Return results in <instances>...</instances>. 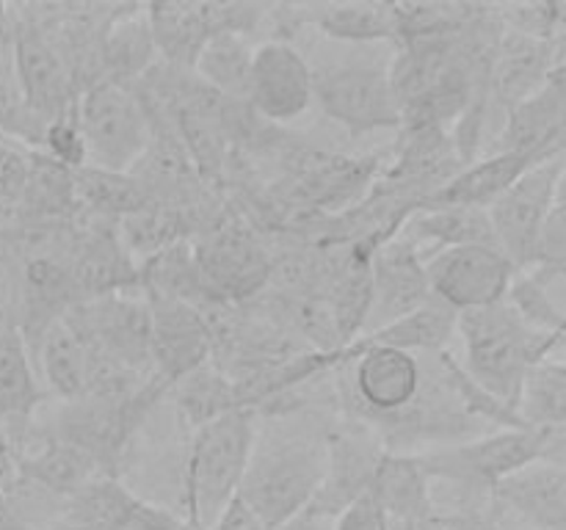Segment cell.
Returning a JSON list of instances; mask_svg holds the SVG:
<instances>
[{"label":"cell","instance_id":"cell-1","mask_svg":"<svg viewBox=\"0 0 566 530\" xmlns=\"http://www.w3.org/2000/svg\"><path fill=\"white\" fill-rule=\"evenodd\" d=\"M457 335L464 342V373L514 414L525 373L564 340V335L531 329L506 301L459 312Z\"/></svg>","mask_w":566,"mask_h":530},{"label":"cell","instance_id":"cell-2","mask_svg":"<svg viewBox=\"0 0 566 530\" xmlns=\"http://www.w3.org/2000/svg\"><path fill=\"white\" fill-rule=\"evenodd\" d=\"M329 467V445L321 436L282 434L254 439L238 500L271 530L291 524L318 495Z\"/></svg>","mask_w":566,"mask_h":530},{"label":"cell","instance_id":"cell-3","mask_svg":"<svg viewBox=\"0 0 566 530\" xmlns=\"http://www.w3.org/2000/svg\"><path fill=\"white\" fill-rule=\"evenodd\" d=\"M258 439L254 409H232L193 434L186 464L188 522L197 530H210L227 506L238 497Z\"/></svg>","mask_w":566,"mask_h":530},{"label":"cell","instance_id":"cell-4","mask_svg":"<svg viewBox=\"0 0 566 530\" xmlns=\"http://www.w3.org/2000/svg\"><path fill=\"white\" fill-rule=\"evenodd\" d=\"M564 428L542 431L520 425V428H501L484 439L464 442V445L431 451L415 456L423 475L431 480H448L462 489L486 491L506 475L528 467L534 462L564 464Z\"/></svg>","mask_w":566,"mask_h":530},{"label":"cell","instance_id":"cell-5","mask_svg":"<svg viewBox=\"0 0 566 530\" xmlns=\"http://www.w3.org/2000/svg\"><path fill=\"white\" fill-rule=\"evenodd\" d=\"M75 125L86 166L127 174L153 138L155 119L133 86L97 81L77 94Z\"/></svg>","mask_w":566,"mask_h":530},{"label":"cell","instance_id":"cell-6","mask_svg":"<svg viewBox=\"0 0 566 530\" xmlns=\"http://www.w3.org/2000/svg\"><path fill=\"white\" fill-rule=\"evenodd\" d=\"M11 61H14L17 83L28 110L44 125L75 114L77 86L72 77L64 50L50 33H44L22 6L11 9L9 33Z\"/></svg>","mask_w":566,"mask_h":530},{"label":"cell","instance_id":"cell-7","mask_svg":"<svg viewBox=\"0 0 566 530\" xmlns=\"http://www.w3.org/2000/svg\"><path fill=\"white\" fill-rule=\"evenodd\" d=\"M313 99L352 136L401 127V105L381 64L348 61L313 72Z\"/></svg>","mask_w":566,"mask_h":530},{"label":"cell","instance_id":"cell-8","mask_svg":"<svg viewBox=\"0 0 566 530\" xmlns=\"http://www.w3.org/2000/svg\"><path fill=\"white\" fill-rule=\"evenodd\" d=\"M199 276L213 304L247 301L274 279V257L243 221L224 219L193 243Z\"/></svg>","mask_w":566,"mask_h":530},{"label":"cell","instance_id":"cell-9","mask_svg":"<svg viewBox=\"0 0 566 530\" xmlns=\"http://www.w3.org/2000/svg\"><path fill=\"white\" fill-rule=\"evenodd\" d=\"M564 197V152L528 166L512 188L486 210L495 246L525 268L534 252L536 235L553 204Z\"/></svg>","mask_w":566,"mask_h":530},{"label":"cell","instance_id":"cell-10","mask_svg":"<svg viewBox=\"0 0 566 530\" xmlns=\"http://www.w3.org/2000/svg\"><path fill=\"white\" fill-rule=\"evenodd\" d=\"M66 320L77 329L97 357L119 364L133 375L149 379V304L125 293L92 298L66 309Z\"/></svg>","mask_w":566,"mask_h":530},{"label":"cell","instance_id":"cell-11","mask_svg":"<svg viewBox=\"0 0 566 530\" xmlns=\"http://www.w3.org/2000/svg\"><path fill=\"white\" fill-rule=\"evenodd\" d=\"M431 298L453 312L492 307L506 298L514 279V263L492 243L453 246L423 257Z\"/></svg>","mask_w":566,"mask_h":530},{"label":"cell","instance_id":"cell-12","mask_svg":"<svg viewBox=\"0 0 566 530\" xmlns=\"http://www.w3.org/2000/svg\"><path fill=\"white\" fill-rule=\"evenodd\" d=\"M149 304V370L164 390L210 362L213 324L202 309L180 301Z\"/></svg>","mask_w":566,"mask_h":530},{"label":"cell","instance_id":"cell-13","mask_svg":"<svg viewBox=\"0 0 566 530\" xmlns=\"http://www.w3.org/2000/svg\"><path fill=\"white\" fill-rule=\"evenodd\" d=\"M247 105L274 125L298 119L313 105V70L291 42L269 39L254 47Z\"/></svg>","mask_w":566,"mask_h":530},{"label":"cell","instance_id":"cell-14","mask_svg":"<svg viewBox=\"0 0 566 530\" xmlns=\"http://www.w3.org/2000/svg\"><path fill=\"white\" fill-rule=\"evenodd\" d=\"M431 298L423 254L409 237L396 232L374 248L370 257V307L363 335L381 329L423 307Z\"/></svg>","mask_w":566,"mask_h":530},{"label":"cell","instance_id":"cell-15","mask_svg":"<svg viewBox=\"0 0 566 530\" xmlns=\"http://www.w3.org/2000/svg\"><path fill=\"white\" fill-rule=\"evenodd\" d=\"M564 66V42L551 44L503 28L495 39L486 70L490 108L497 105L506 114L536 92L547 77Z\"/></svg>","mask_w":566,"mask_h":530},{"label":"cell","instance_id":"cell-16","mask_svg":"<svg viewBox=\"0 0 566 530\" xmlns=\"http://www.w3.org/2000/svg\"><path fill=\"white\" fill-rule=\"evenodd\" d=\"M564 127L566 81L562 66L531 97L506 110L495 152L525 155L534 160L553 158L564 152Z\"/></svg>","mask_w":566,"mask_h":530},{"label":"cell","instance_id":"cell-17","mask_svg":"<svg viewBox=\"0 0 566 530\" xmlns=\"http://www.w3.org/2000/svg\"><path fill=\"white\" fill-rule=\"evenodd\" d=\"M490 506L525 530H566V467L534 462L506 475L492 486Z\"/></svg>","mask_w":566,"mask_h":530},{"label":"cell","instance_id":"cell-18","mask_svg":"<svg viewBox=\"0 0 566 530\" xmlns=\"http://www.w3.org/2000/svg\"><path fill=\"white\" fill-rule=\"evenodd\" d=\"M337 359H354V392L370 412H403L418 398L420 362L415 353L352 342Z\"/></svg>","mask_w":566,"mask_h":530},{"label":"cell","instance_id":"cell-19","mask_svg":"<svg viewBox=\"0 0 566 530\" xmlns=\"http://www.w3.org/2000/svg\"><path fill=\"white\" fill-rule=\"evenodd\" d=\"M75 304L138 287V265L122 246L116 224H97L77 232L70 248Z\"/></svg>","mask_w":566,"mask_h":530},{"label":"cell","instance_id":"cell-20","mask_svg":"<svg viewBox=\"0 0 566 530\" xmlns=\"http://www.w3.org/2000/svg\"><path fill=\"white\" fill-rule=\"evenodd\" d=\"M36 353V370L50 386L53 395L72 403L81 401L92 390V351L77 335L75 326L59 315L50 320L31 346V357Z\"/></svg>","mask_w":566,"mask_h":530},{"label":"cell","instance_id":"cell-21","mask_svg":"<svg viewBox=\"0 0 566 530\" xmlns=\"http://www.w3.org/2000/svg\"><path fill=\"white\" fill-rule=\"evenodd\" d=\"M534 163H539V160L512 152H492L481 160H470L446 186L429 193L418 208L446 204V208L490 210L517 182V177Z\"/></svg>","mask_w":566,"mask_h":530},{"label":"cell","instance_id":"cell-22","mask_svg":"<svg viewBox=\"0 0 566 530\" xmlns=\"http://www.w3.org/2000/svg\"><path fill=\"white\" fill-rule=\"evenodd\" d=\"M368 495L387 519L412 522L418 528L434 519V495L415 456H401V453L379 456L370 473Z\"/></svg>","mask_w":566,"mask_h":530},{"label":"cell","instance_id":"cell-23","mask_svg":"<svg viewBox=\"0 0 566 530\" xmlns=\"http://www.w3.org/2000/svg\"><path fill=\"white\" fill-rule=\"evenodd\" d=\"M144 11H147L149 36H153L160 64L191 72L205 42L213 36L205 20L202 3L164 0V3L144 6Z\"/></svg>","mask_w":566,"mask_h":530},{"label":"cell","instance_id":"cell-24","mask_svg":"<svg viewBox=\"0 0 566 530\" xmlns=\"http://www.w3.org/2000/svg\"><path fill=\"white\" fill-rule=\"evenodd\" d=\"M42 403L31 348L14 320L0 318V428L28 425Z\"/></svg>","mask_w":566,"mask_h":530},{"label":"cell","instance_id":"cell-25","mask_svg":"<svg viewBox=\"0 0 566 530\" xmlns=\"http://www.w3.org/2000/svg\"><path fill=\"white\" fill-rule=\"evenodd\" d=\"M158 61L153 36H149L144 6H119L111 25L105 28L99 47V72L103 81L133 86L144 72Z\"/></svg>","mask_w":566,"mask_h":530},{"label":"cell","instance_id":"cell-26","mask_svg":"<svg viewBox=\"0 0 566 530\" xmlns=\"http://www.w3.org/2000/svg\"><path fill=\"white\" fill-rule=\"evenodd\" d=\"M398 232L409 237L420 254H426V248H431V254H434L442 248L473 246V243H492L495 246L490 215L479 208H446V204L415 208L398 226Z\"/></svg>","mask_w":566,"mask_h":530},{"label":"cell","instance_id":"cell-27","mask_svg":"<svg viewBox=\"0 0 566 530\" xmlns=\"http://www.w3.org/2000/svg\"><path fill=\"white\" fill-rule=\"evenodd\" d=\"M138 287H142L147 301H180L202 309L210 301L208 290L199 276L197 257H193V243L180 241L160 248L153 257L138 263Z\"/></svg>","mask_w":566,"mask_h":530},{"label":"cell","instance_id":"cell-28","mask_svg":"<svg viewBox=\"0 0 566 530\" xmlns=\"http://www.w3.org/2000/svg\"><path fill=\"white\" fill-rule=\"evenodd\" d=\"M457 318L451 307H446L437 298H429L423 307L412 309L403 318L392 320V324L381 326V329L368 331L363 335L359 346H381V348H396L403 353H442L451 337L457 335Z\"/></svg>","mask_w":566,"mask_h":530},{"label":"cell","instance_id":"cell-29","mask_svg":"<svg viewBox=\"0 0 566 530\" xmlns=\"http://www.w3.org/2000/svg\"><path fill=\"white\" fill-rule=\"evenodd\" d=\"M20 473L39 489L53 491L59 497H75L92 480L103 478V467L97 464V458L61 436H53L36 453L22 458Z\"/></svg>","mask_w":566,"mask_h":530},{"label":"cell","instance_id":"cell-30","mask_svg":"<svg viewBox=\"0 0 566 530\" xmlns=\"http://www.w3.org/2000/svg\"><path fill=\"white\" fill-rule=\"evenodd\" d=\"M503 301L531 329L564 335V268H517Z\"/></svg>","mask_w":566,"mask_h":530},{"label":"cell","instance_id":"cell-31","mask_svg":"<svg viewBox=\"0 0 566 530\" xmlns=\"http://www.w3.org/2000/svg\"><path fill=\"white\" fill-rule=\"evenodd\" d=\"M254 44L238 33H216L205 42L193 75L227 103H247Z\"/></svg>","mask_w":566,"mask_h":530},{"label":"cell","instance_id":"cell-32","mask_svg":"<svg viewBox=\"0 0 566 530\" xmlns=\"http://www.w3.org/2000/svg\"><path fill=\"white\" fill-rule=\"evenodd\" d=\"M307 14L337 42H398L396 3H321L310 6Z\"/></svg>","mask_w":566,"mask_h":530},{"label":"cell","instance_id":"cell-33","mask_svg":"<svg viewBox=\"0 0 566 530\" xmlns=\"http://www.w3.org/2000/svg\"><path fill=\"white\" fill-rule=\"evenodd\" d=\"M72 182H75L77 210L81 213L88 210L92 215H97V221H108V224H119L122 219L149 204L147 193L130 174L81 166L72 171Z\"/></svg>","mask_w":566,"mask_h":530},{"label":"cell","instance_id":"cell-34","mask_svg":"<svg viewBox=\"0 0 566 530\" xmlns=\"http://www.w3.org/2000/svg\"><path fill=\"white\" fill-rule=\"evenodd\" d=\"M517 417L528 428L558 431L566 425V368L547 357L525 373L517 395Z\"/></svg>","mask_w":566,"mask_h":530},{"label":"cell","instance_id":"cell-35","mask_svg":"<svg viewBox=\"0 0 566 530\" xmlns=\"http://www.w3.org/2000/svg\"><path fill=\"white\" fill-rule=\"evenodd\" d=\"M528 265H542V268H564L566 265V221H564V197L547 213L539 235H536L534 252H531ZM525 265V268H528Z\"/></svg>","mask_w":566,"mask_h":530},{"label":"cell","instance_id":"cell-36","mask_svg":"<svg viewBox=\"0 0 566 530\" xmlns=\"http://www.w3.org/2000/svg\"><path fill=\"white\" fill-rule=\"evenodd\" d=\"M31 174V152H22L6 136H0V197L9 202H20L22 191L28 186Z\"/></svg>","mask_w":566,"mask_h":530},{"label":"cell","instance_id":"cell-37","mask_svg":"<svg viewBox=\"0 0 566 530\" xmlns=\"http://www.w3.org/2000/svg\"><path fill=\"white\" fill-rule=\"evenodd\" d=\"M390 528V519L385 517L379 506H376L374 497L365 491L357 500L348 502L340 513H337L335 530H387Z\"/></svg>","mask_w":566,"mask_h":530},{"label":"cell","instance_id":"cell-38","mask_svg":"<svg viewBox=\"0 0 566 530\" xmlns=\"http://www.w3.org/2000/svg\"><path fill=\"white\" fill-rule=\"evenodd\" d=\"M210 530H271V528H265V524L260 522V519L254 517V513L235 497V500L221 511V517L210 524Z\"/></svg>","mask_w":566,"mask_h":530},{"label":"cell","instance_id":"cell-39","mask_svg":"<svg viewBox=\"0 0 566 530\" xmlns=\"http://www.w3.org/2000/svg\"><path fill=\"white\" fill-rule=\"evenodd\" d=\"M420 530H470L468 524H457V522H437V517L431 522H426Z\"/></svg>","mask_w":566,"mask_h":530},{"label":"cell","instance_id":"cell-40","mask_svg":"<svg viewBox=\"0 0 566 530\" xmlns=\"http://www.w3.org/2000/svg\"><path fill=\"white\" fill-rule=\"evenodd\" d=\"M0 530H25V528H22V524L17 522V519H11V517H6V513H0Z\"/></svg>","mask_w":566,"mask_h":530}]
</instances>
